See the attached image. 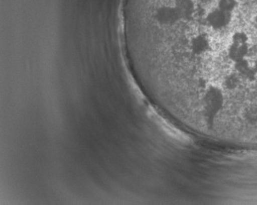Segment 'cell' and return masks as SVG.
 <instances>
[{
	"label": "cell",
	"instance_id": "obj_1",
	"mask_svg": "<svg viewBox=\"0 0 257 205\" xmlns=\"http://www.w3.org/2000/svg\"><path fill=\"white\" fill-rule=\"evenodd\" d=\"M199 94L203 117L208 123L214 122L215 118L222 110L225 104V95L222 89L216 85H209Z\"/></svg>",
	"mask_w": 257,
	"mask_h": 205
}]
</instances>
